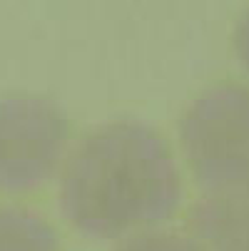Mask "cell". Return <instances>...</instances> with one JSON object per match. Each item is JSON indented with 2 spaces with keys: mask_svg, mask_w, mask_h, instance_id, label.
I'll return each mask as SVG.
<instances>
[{
  "mask_svg": "<svg viewBox=\"0 0 249 251\" xmlns=\"http://www.w3.org/2000/svg\"><path fill=\"white\" fill-rule=\"evenodd\" d=\"M57 204L87 239H130L157 229L182 201L167 139L145 122H108L83 134L60 172Z\"/></svg>",
  "mask_w": 249,
  "mask_h": 251,
  "instance_id": "6da1fadb",
  "label": "cell"
},
{
  "mask_svg": "<svg viewBox=\"0 0 249 251\" xmlns=\"http://www.w3.org/2000/svg\"><path fill=\"white\" fill-rule=\"evenodd\" d=\"M180 147L207 194H249V87L204 90L180 120Z\"/></svg>",
  "mask_w": 249,
  "mask_h": 251,
  "instance_id": "7a4b0ae2",
  "label": "cell"
},
{
  "mask_svg": "<svg viewBox=\"0 0 249 251\" xmlns=\"http://www.w3.org/2000/svg\"><path fill=\"white\" fill-rule=\"evenodd\" d=\"M70 145V122L45 97L0 100V192L25 194L60 176Z\"/></svg>",
  "mask_w": 249,
  "mask_h": 251,
  "instance_id": "3957f363",
  "label": "cell"
},
{
  "mask_svg": "<svg viewBox=\"0 0 249 251\" xmlns=\"http://www.w3.org/2000/svg\"><path fill=\"white\" fill-rule=\"evenodd\" d=\"M187 224L204 251H249V194H207Z\"/></svg>",
  "mask_w": 249,
  "mask_h": 251,
  "instance_id": "277c9868",
  "label": "cell"
},
{
  "mask_svg": "<svg viewBox=\"0 0 249 251\" xmlns=\"http://www.w3.org/2000/svg\"><path fill=\"white\" fill-rule=\"evenodd\" d=\"M0 251H60L53 224L30 206H0Z\"/></svg>",
  "mask_w": 249,
  "mask_h": 251,
  "instance_id": "5b68a950",
  "label": "cell"
},
{
  "mask_svg": "<svg viewBox=\"0 0 249 251\" xmlns=\"http://www.w3.org/2000/svg\"><path fill=\"white\" fill-rule=\"evenodd\" d=\"M112 251H204V249L199 246V241L192 234L152 229V231L120 241L117 249H112Z\"/></svg>",
  "mask_w": 249,
  "mask_h": 251,
  "instance_id": "8992f818",
  "label": "cell"
},
{
  "mask_svg": "<svg viewBox=\"0 0 249 251\" xmlns=\"http://www.w3.org/2000/svg\"><path fill=\"white\" fill-rule=\"evenodd\" d=\"M234 52H237L239 62L244 65V70L249 73V10H244V15L237 20V27H234Z\"/></svg>",
  "mask_w": 249,
  "mask_h": 251,
  "instance_id": "52a82bcc",
  "label": "cell"
}]
</instances>
